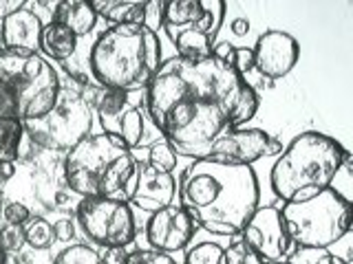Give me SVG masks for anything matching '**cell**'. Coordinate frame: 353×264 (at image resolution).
<instances>
[{
  "instance_id": "7c38bea8",
  "label": "cell",
  "mask_w": 353,
  "mask_h": 264,
  "mask_svg": "<svg viewBox=\"0 0 353 264\" xmlns=\"http://www.w3.org/2000/svg\"><path fill=\"white\" fill-rule=\"evenodd\" d=\"M239 238L245 240L265 264H285L296 251L281 216V207L276 205H259Z\"/></svg>"
},
{
  "instance_id": "ab89813d",
  "label": "cell",
  "mask_w": 353,
  "mask_h": 264,
  "mask_svg": "<svg viewBox=\"0 0 353 264\" xmlns=\"http://www.w3.org/2000/svg\"><path fill=\"white\" fill-rule=\"evenodd\" d=\"M0 209H3V207H0Z\"/></svg>"
},
{
  "instance_id": "4dcf8cb0",
  "label": "cell",
  "mask_w": 353,
  "mask_h": 264,
  "mask_svg": "<svg viewBox=\"0 0 353 264\" xmlns=\"http://www.w3.org/2000/svg\"><path fill=\"white\" fill-rule=\"evenodd\" d=\"M161 16H163V0H150L146 5V20H143V27H148L150 31L157 33L161 29Z\"/></svg>"
},
{
  "instance_id": "74e56055",
  "label": "cell",
  "mask_w": 353,
  "mask_h": 264,
  "mask_svg": "<svg viewBox=\"0 0 353 264\" xmlns=\"http://www.w3.org/2000/svg\"><path fill=\"white\" fill-rule=\"evenodd\" d=\"M5 258H7V253L3 251V247H0V264H3V262H5Z\"/></svg>"
},
{
  "instance_id": "52a82bcc",
  "label": "cell",
  "mask_w": 353,
  "mask_h": 264,
  "mask_svg": "<svg viewBox=\"0 0 353 264\" xmlns=\"http://www.w3.org/2000/svg\"><path fill=\"white\" fill-rule=\"evenodd\" d=\"M281 216L294 247L303 251H327L349 234L353 220L349 198L336 187L303 203H285Z\"/></svg>"
},
{
  "instance_id": "d590c367",
  "label": "cell",
  "mask_w": 353,
  "mask_h": 264,
  "mask_svg": "<svg viewBox=\"0 0 353 264\" xmlns=\"http://www.w3.org/2000/svg\"><path fill=\"white\" fill-rule=\"evenodd\" d=\"M230 29H232V33H234V36H239V38L248 36V33H250V20H248V18H234V20H232Z\"/></svg>"
},
{
  "instance_id": "ba28073f",
  "label": "cell",
  "mask_w": 353,
  "mask_h": 264,
  "mask_svg": "<svg viewBox=\"0 0 353 264\" xmlns=\"http://www.w3.org/2000/svg\"><path fill=\"white\" fill-rule=\"evenodd\" d=\"M225 7L223 0H163L161 29L179 58L196 60L212 55Z\"/></svg>"
},
{
  "instance_id": "1f68e13d",
  "label": "cell",
  "mask_w": 353,
  "mask_h": 264,
  "mask_svg": "<svg viewBox=\"0 0 353 264\" xmlns=\"http://www.w3.org/2000/svg\"><path fill=\"white\" fill-rule=\"evenodd\" d=\"M75 220L71 218H60L53 223V236H55V242H71L75 238Z\"/></svg>"
},
{
  "instance_id": "9a60e30c",
  "label": "cell",
  "mask_w": 353,
  "mask_h": 264,
  "mask_svg": "<svg viewBox=\"0 0 353 264\" xmlns=\"http://www.w3.org/2000/svg\"><path fill=\"white\" fill-rule=\"evenodd\" d=\"M254 51V69L268 80H283L287 77L301 58V44L287 31L270 29L256 38Z\"/></svg>"
},
{
  "instance_id": "f1b7e54d",
  "label": "cell",
  "mask_w": 353,
  "mask_h": 264,
  "mask_svg": "<svg viewBox=\"0 0 353 264\" xmlns=\"http://www.w3.org/2000/svg\"><path fill=\"white\" fill-rule=\"evenodd\" d=\"M121 264H176V260L168 253L154 251V249H135L128 251L126 260Z\"/></svg>"
},
{
  "instance_id": "836d02e7",
  "label": "cell",
  "mask_w": 353,
  "mask_h": 264,
  "mask_svg": "<svg viewBox=\"0 0 353 264\" xmlns=\"http://www.w3.org/2000/svg\"><path fill=\"white\" fill-rule=\"evenodd\" d=\"M314 260L309 264H349L345 258L336 256V253H329V251H314Z\"/></svg>"
},
{
  "instance_id": "4fadbf2b",
  "label": "cell",
  "mask_w": 353,
  "mask_h": 264,
  "mask_svg": "<svg viewBox=\"0 0 353 264\" xmlns=\"http://www.w3.org/2000/svg\"><path fill=\"white\" fill-rule=\"evenodd\" d=\"M283 152V143L261 128H236L223 132L210 146L205 161L223 165H252L259 159L276 157Z\"/></svg>"
},
{
  "instance_id": "d6a6232c",
  "label": "cell",
  "mask_w": 353,
  "mask_h": 264,
  "mask_svg": "<svg viewBox=\"0 0 353 264\" xmlns=\"http://www.w3.org/2000/svg\"><path fill=\"white\" fill-rule=\"evenodd\" d=\"M128 256V249L126 247H108L104 249V253H99L104 264H121Z\"/></svg>"
},
{
  "instance_id": "6da1fadb",
  "label": "cell",
  "mask_w": 353,
  "mask_h": 264,
  "mask_svg": "<svg viewBox=\"0 0 353 264\" xmlns=\"http://www.w3.org/2000/svg\"><path fill=\"white\" fill-rule=\"evenodd\" d=\"M259 93L225 62L208 58L163 60L143 91V110L176 157L205 159L223 132L256 117Z\"/></svg>"
},
{
  "instance_id": "ac0fdd59",
  "label": "cell",
  "mask_w": 353,
  "mask_h": 264,
  "mask_svg": "<svg viewBox=\"0 0 353 264\" xmlns=\"http://www.w3.org/2000/svg\"><path fill=\"white\" fill-rule=\"evenodd\" d=\"M51 20L60 22L62 27H66L80 40L95 29L97 14L93 9V3H86V0H62V3H55Z\"/></svg>"
},
{
  "instance_id": "484cf974",
  "label": "cell",
  "mask_w": 353,
  "mask_h": 264,
  "mask_svg": "<svg viewBox=\"0 0 353 264\" xmlns=\"http://www.w3.org/2000/svg\"><path fill=\"white\" fill-rule=\"evenodd\" d=\"M221 264H265L243 238H232L230 245L223 247V262Z\"/></svg>"
},
{
  "instance_id": "d6986e66",
  "label": "cell",
  "mask_w": 353,
  "mask_h": 264,
  "mask_svg": "<svg viewBox=\"0 0 353 264\" xmlns=\"http://www.w3.org/2000/svg\"><path fill=\"white\" fill-rule=\"evenodd\" d=\"M75 49H77V38L66 27H62L60 22L49 20L47 25L42 27L40 51L44 53L47 60L66 62L73 58Z\"/></svg>"
},
{
  "instance_id": "cb8c5ba5",
  "label": "cell",
  "mask_w": 353,
  "mask_h": 264,
  "mask_svg": "<svg viewBox=\"0 0 353 264\" xmlns=\"http://www.w3.org/2000/svg\"><path fill=\"white\" fill-rule=\"evenodd\" d=\"M25 128L18 121H0V161L16 163L20 157V143Z\"/></svg>"
},
{
  "instance_id": "7402d4cb",
  "label": "cell",
  "mask_w": 353,
  "mask_h": 264,
  "mask_svg": "<svg viewBox=\"0 0 353 264\" xmlns=\"http://www.w3.org/2000/svg\"><path fill=\"white\" fill-rule=\"evenodd\" d=\"M176 161H179V157H176V152L172 150V146L163 137H159L146 148V161H143V163H146L148 168L157 170V172L172 174L174 168H176Z\"/></svg>"
},
{
  "instance_id": "9c48e42d",
  "label": "cell",
  "mask_w": 353,
  "mask_h": 264,
  "mask_svg": "<svg viewBox=\"0 0 353 264\" xmlns=\"http://www.w3.org/2000/svg\"><path fill=\"white\" fill-rule=\"evenodd\" d=\"M93 106L86 102L80 91L71 86H60L53 108L42 119L22 124L25 135L47 150L69 152L93 130Z\"/></svg>"
},
{
  "instance_id": "8992f818",
  "label": "cell",
  "mask_w": 353,
  "mask_h": 264,
  "mask_svg": "<svg viewBox=\"0 0 353 264\" xmlns=\"http://www.w3.org/2000/svg\"><path fill=\"white\" fill-rule=\"evenodd\" d=\"M60 86L58 71L40 53H0V121L42 119Z\"/></svg>"
},
{
  "instance_id": "83f0119b",
  "label": "cell",
  "mask_w": 353,
  "mask_h": 264,
  "mask_svg": "<svg viewBox=\"0 0 353 264\" xmlns=\"http://www.w3.org/2000/svg\"><path fill=\"white\" fill-rule=\"evenodd\" d=\"M25 229L20 225H3L0 227V247H3L5 253H18L22 247H25Z\"/></svg>"
},
{
  "instance_id": "3957f363",
  "label": "cell",
  "mask_w": 353,
  "mask_h": 264,
  "mask_svg": "<svg viewBox=\"0 0 353 264\" xmlns=\"http://www.w3.org/2000/svg\"><path fill=\"white\" fill-rule=\"evenodd\" d=\"M163 62L159 33L143 25H110L88 53V69L99 88L141 93Z\"/></svg>"
},
{
  "instance_id": "f35d334b",
  "label": "cell",
  "mask_w": 353,
  "mask_h": 264,
  "mask_svg": "<svg viewBox=\"0 0 353 264\" xmlns=\"http://www.w3.org/2000/svg\"><path fill=\"white\" fill-rule=\"evenodd\" d=\"M285 264H296V262H294V260H287Z\"/></svg>"
},
{
  "instance_id": "e575fe53",
  "label": "cell",
  "mask_w": 353,
  "mask_h": 264,
  "mask_svg": "<svg viewBox=\"0 0 353 264\" xmlns=\"http://www.w3.org/2000/svg\"><path fill=\"white\" fill-rule=\"evenodd\" d=\"M27 3L25 0H0V20H5L7 16H11L14 11L22 9Z\"/></svg>"
},
{
  "instance_id": "8d00e7d4",
  "label": "cell",
  "mask_w": 353,
  "mask_h": 264,
  "mask_svg": "<svg viewBox=\"0 0 353 264\" xmlns=\"http://www.w3.org/2000/svg\"><path fill=\"white\" fill-rule=\"evenodd\" d=\"M3 264H20V260H18L16 253H7V258H5Z\"/></svg>"
},
{
  "instance_id": "ffe728a7",
  "label": "cell",
  "mask_w": 353,
  "mask_h": 264,
  "mask_svg": "<svg viewBox=\"0 0 353 264\" xmlns=\"http://www.w3.org/2000/svg\"><path fill=\"white\" fill-rule=\"evenodd\" d=\"M148 3L132 0H95L93 9L97 18H104L108 25H143Z\"/></svg>"
},
{
  "instance_id": "4316f807",
  "label": "cell",
  "mask_w": 353,
  "mask_h": 264,
  "mask_svg": "<svg viewBox=\"0 0 353 264\" xmlns=\"http://www.w3.org/2000/svg\"><path fill=\"white\" fill-rule=\"evenodd\" d=\"M53 264H104L99 253L88 247V245H69L64 247L58 256H55Z\"/></svg>"
},
{
  "instance_id": "277c9868",
  "label": "cell",
  "mask_w": 353,
  "mask_h": 264,
  "mask_svg": "<svg viewBox=\"0 0 353 264\" xmlns=\"http://www.w3.org/2000/svg\"><path fill=\"white\" fill-rule=\"evenodd\" d=\"M351 163L340 141L318 130L294 137L272 165L270 185L283 203H303L334 187L336 176Z\"/></svg>"
},
{
  "instance_id": "5b68a950",
  "label": "cell",
  "mask_w": 353,
  "mask_h": 264,
  "mask_svg": "<svg viewBox=\"0 0 353 264\" xmlns=\"http://www.w3.org/2000/svg\"><path fill=\"white\" fill-rule=\"evenodd\" d=\"M64 183L82 198L130 203L139 176V159L117 139L97 132L64 154Z\"/></svg>"
},
{
  "instance_id": "30bf717a",
  "label": "cell",
  "mask_w": 353,
  "mask_h": 264,
  "mask_svg": "<svg viewBox=\"0 0 353 264\" xmlns=\"http://www.w3.org/2000/svg\"><path fill=\"white\" fill-rule=\"evenodd\" d=\"M75 223L93 245L130 247L137 236L135 212L130 203L110 201V198H82L77 203Z\"/></svg>"
},
{
  "instance_id": "8fae6325",
  "label": "cell",
  "mask_w": 353,
  "mask_h": 264,
  "mask_svg": "<svg viewBox=\"0 0 353 264\" xmlns=\"http://www.w3.org/2000/svg\"><path fill=\"white\" fill-rule=\"evenodd\" d=\"M93 110L104 135L117 139L130 152L141 146L146 135V110L143 102L132 97V93L102 88Z\"/></svg>"
},
{
  "instance_id": "2e32d148",
  "label": "cell",
  "mask_w": 353,
  "mask_h": 264,
  "mask_svg": "<svg viewBox=\"0 0 353 264\" xmlns=\"http://www.w3.org/2000/svg\"><path fill=\"white\" fill-rule=\"evenodd\" d=\"M44 22L27 5L0 20V53H38Z\"/></svg>"
},
{
  "instance_id": "603a6c76",
  "label": "cell",
  "mask_w": 353,
  "mask_h": 264,
  "mask_svg": "<svg viewBox=\"0 0 353 264\" xmlns=\"http://www.w3.org/2000/svg\"><path fill=\"white\" fill-rule=\"evenodd\" d=\"M25 242L36 251H47L53 247L55 242V236H53V225L49 223L47 218L42 216H31L25 225Z\"/></svg>"
},
{
  "instance_id": "7a4b0ae2",
  "label": "cell",
  "mask_w": 353,
  "mask_h": 264,
  "mask_svg": "<svg viewBox=\"0 0 353 264\" xmlns=\"http://www.w3.org/2000/svg\"><path fill=\"white\" fill-rule=\"evenodd\" d=\"M176 203L208 234L236 238L259 209V176L252 165H223L199 159L181 170Z\"/></svg>"
},
{
  "instance_id": "d4e9b609",
  "label": "cell",
  "mask_w": 353,
  "mask_h": 264,
  "mask_svg": "<svg viewBox=\"0 0 353 264\" xmlns=\"http://www.w3.org/2000/svg\"><path fill=\"white\" fill-rule=\"evenodd\" d=\"M223 262V247L219 242L203 240L185 251L183 264H221Z\"/></svg>"
},
{
  "instance_id": "f546056e",
  "label": "cell",
  "mask_w": 353,
  "mask_h": 264,
  "mask_svg": "<svg viewBox=\"0 0 353 264\" xmlns=\"http://www.w3.org/2000/svg\"><path fill=\"white\" fill-rule=\"evenodd\" d=\"M0 216H3V220L7 225H20L22 227L33 214H31V209L25 203L11 201V203L3 205V209H0Z\"/></svg>"
},
{
  "instance_id": "e0dca14e",
  "label": "cell",
  "mask_w": 353,
  "mask_h": 264,
  "mask_svg": "<svg viewBox=\"0 0 353 264\" xmlns=\"http://www.w3.org/2000/svg\"><path fill=\"white\" fill-rule=\"evenodd\" d=\"M176 198V179L174 174H163L148 168L146 163L139 161V176L135 192H132L130 203L143 209V212H157V209L174 203Z\"/></svg>"
},
{
  "instance_id": "5bb4252c",
  "label": "cell",
  "mask_w": 353,
  "mask_h": 264,
  "mask_svg": "<svg viewBox=\"0 0 353 264\" xmlns=\"http://www.w3.org/2000/svg\"><path fill=\"white\" fill-rule=\"evenodd\" d=\"M194 231V220L179 203H170L157 209L146 220V240L150 249L168 253V256L176 251H183L190 245Z\"/></svg>"
},
{
  "instance_id": "44dd1931",
  "label": "cell",
  "mask_w": 353,
  "mask_h": 264,
  "mask_svg": "<svg viewBox=\"0 0 353 264\" xmlns=\"http://www.w3.org/2000/svg\"><path fill=\"white\" fill-rule=\"evenodd\" d=\"M212 55L216 60L225 62L230 69H234L243 77H248V73L254 69L252 47H234V44H230V42H216L212 47Z\"/></svg>"
}]
</instances>
